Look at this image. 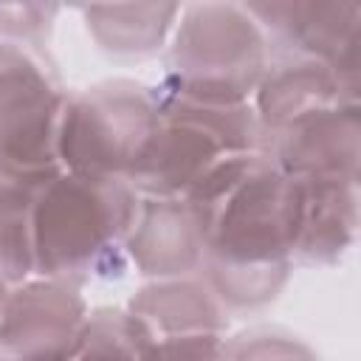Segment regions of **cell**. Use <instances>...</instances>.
I'll list each match as a JSON object with an SVG mask.
<instances>
[{"label": "cell", "instance_id": "8992f818", "mask_svg": "<svg viewBox=\"0 0 361 361\" xmlns=\"http://www.w3.org/2000/svg\"><path fill=\"white\" fill-rule=\"evenodd\" d=\"M245 11L259 17L285 51L324 62L355 99L361 25L358 3H251Z\"/></svg>", "mask_w": 361, "mask_h": 361}, {"label": "cell", "instance_id": "e0dca14e", "mask_svg": "<svg viewBox=\"0 0 361 361\" xmlns=\"http://www.w3.org/2000/svg\"><path fill=\"white\" fill-rule=\"evenodd\" d=\"M6 296H8V293H6V282L0 279V307H3V302H6Z\"/></svg>", "mask_w": 361, "mask_h": 361}, {"label": "cell", "instance_id": "9c48e42d", "mask_svg": "<svg viewBox=\"0 0 361 361\" xmlns=\"http://www.w3.org/2000/svg\"><path fill=\"white\" fill-rule=\"evenodd\" d=\"M296 180V231L290 259L333 262L338 259L358 223V180L344 178H293Z\"/></svg>", "mask_w": 361, "mask_h": 361}, {"label": "cell", "instance_id": "30bf717a", "mask_svg": "<svg viewBox=\"0 0 361 361\" xmlns=\"http://www.w3.org/2000/svg\"><path fill=\"white\" fill-rule=\"evenodd\" d=\"M341 102L355 99L324 62L282 48L279 56L265 65V73L257 85V121L276 133Z\"/></svg>", "mask_w": 361, "mask_h": 361}, {"label": "cell", "instance_id": "ba28073f", "mask_svg": "<svg viewBox=\"0 0 361 361\" xmlns=\"http://www.w3.org/2000/svg\"><path fill=\"white\" fill-rule=\"evenodd\" d=\"M209 226L183 197L138 200L124 245L144 274L175 276L197 265L206 251Z\"/></svg>", "mask_w": 361, "mask_h": 361}, {"label": "cell", "instance_id": "7c38bea8", "mask_svg": "<svg viewBox=\"0 0 361 361\" xmlns=\"http://www.w3.org/2000/svg\"><path fill=\"white\" fill-rule=\"evenodd\" d=\"M178 6H90L85 8L87 25L93 28L102 48L113 54H152Z\"/></svg>", "mask_w": 361, "mask_h": 361}, {"label": "cell", "instance_id": "7a4b0ae2", "mask_svg": "<svg viewBox=\"0 0 361 361\" xmlns=\"http://www.w3.org/2000/svg\"><path fill=\"white\" fill-rule=\"evenodd\" d=\"M135 206L138 200L124 178L59 172L34 195V271L65 285L90 276L127 240Z\"/></svg>", "mask_w": 361, "mask_h": 361}, {"label": "cell", "instance_id": "4fadbf2b", "mask_svg": "<svg viewBox=\"0 0 361 361\" xmlns=\"http://www.w3.org/2000/svg\"><path fill=\"white\" fill-rule=\"evenodd\" d=\"M37 186L0 178V279L23 282L34 271L31 248V206Z\"/></svg>", "mask_w": 361, "mask_h": 361}, {"label": "cell", "instance_id": "277c9868", "mask_svg": "<svg viewBox=\"0 0 361 361\" xmlns=\"http://www.w3.org/2000/svg\"><path fill=\"white\" fill-rule=\"evenodd\" d=\"M158 127V102L133 82H107L65 99L56 155L71 175L124 178Z\"/></svg>", "mask_w": 361, "mask_h": 361}, {"label": "cell", "instance_id": "5bb4252c", "mask_svg": "<svg viewBox=\"0 0 361 361\" xmlns=\"http://www.w3.org/2000/svg\"><path fill=\"white\" fill-rule=\"evenodd\" d=\"M147 333L127 313H96L73 361H144Z\"/></svg>", "mask_w": 361, "mask_h": 361}, {"label": "cell", "instance_id": "5b68a950", "mask_svg": "<svg viewBox=\"0 0 361 361\" xmlns=\"http://www.w3.org/2000/svg\"><path fill=\"white\" fill-rule=\"evenodd\" d=\"M87 322L73 285L28 282L0 307V361H73Z\"/></svg>", "mask_w": 361, "mask_h": 361}, {"label": "cell", "instance_id": "3957f363", "mask_svg": "<svg viewBox=\"0 0 361 361\" xmlns=\"http://www.w3.org/2000/svg\"><path fill=\"white\" fill-rule=\"evenodd\" d=\"M265 39L245 6H189L169 54L172 99L245 104L268 65Z\"/></svg>", "mask_w": 361, "mask_h": 361}, {"label": "cell", "instance_id": "2e32d148", "mask_svg": "<svg viewBox=\"0 0 361 361\" xmlns=\"http://www.w3.org/2000/svg\"><path fill=\"white\" fill-rule=\"evenodd\" d=\"M226 361H313V355L290 338L259 336V338L243 341L231 355L226 353Z\"/></svg>", "mask_w": 361, "mask_h": 361}, {"label": "cell", "instance_id": "9a60e30c", "mask_svg": "<svg viewBox=\"0 0 361 361\" xmlns=\"http://www.w3.org/2000/svg\"><path fill=\"white\" fill-rule=\"evenodd\" d=\"M54 14V6L39 3H23V6H0V34H6L11 42H23L31 37H39Z\"/></svg>", "mask_w": 361, "mask_h": 361}, {"label": "cell", "instance_id": "52a82bcc", "mask_svg": "<svg viewBox=\"0 0 361 361\" xmlns=\"http://www.w3.org/2000/svg\"><path fill=\"white\" fill-rule=\"evenodd\" d=\"M268 155L288 178L358 180V104L341 102L276 130Z\"/></svg>", "mask_w": 361, "mask_h": 361}, {"label": "cell", "instance_id": "8fae6325", "mask_svg": "<svg viewBox=\"0 0 361 361\" xmlns=\"http://www.w3.org/2000/svg\"><path fill=\"white\" fill-rule=\"evenodd\" d=\"M130 316L141 324L149 341L223 330V319L212 296L192 282H166L141 290V296L133 299Z\"/></svg>", "mask_w": 361, "mask_h": 361}, {"label": "cell", "instance_id": "6da1fadb", "mask_svg": "<svg viewBox=\"0 0 361 361\" xmlns=\"http://www.w3.org/2000/svg\"><path fill=\"white\" fill-rule=\"evenodd\" d=\"M293 231L296 180L259 158L209 214L203 254L217 293L231 305L271 299L285 282Z\"/></svg>", "mask_w": 361, "mask_h": 361}]
</instances>
